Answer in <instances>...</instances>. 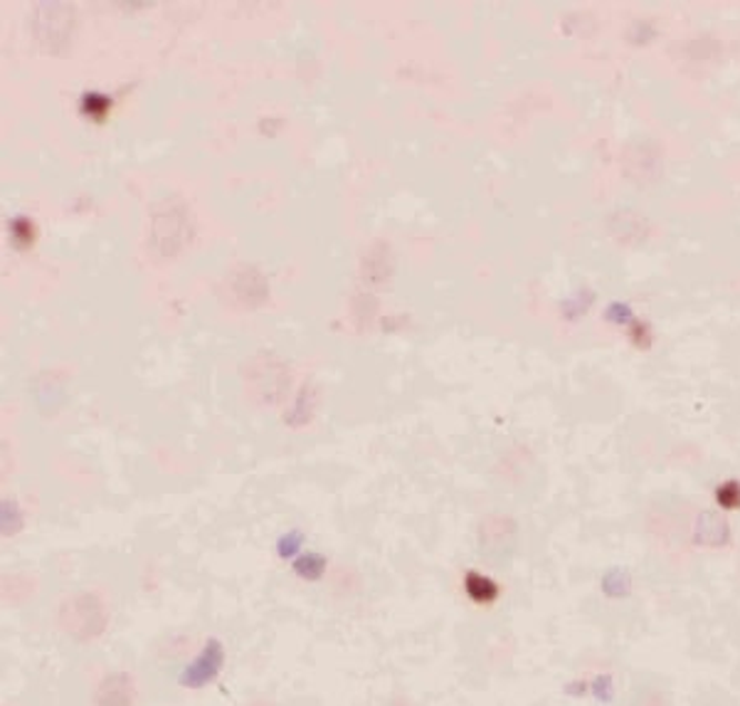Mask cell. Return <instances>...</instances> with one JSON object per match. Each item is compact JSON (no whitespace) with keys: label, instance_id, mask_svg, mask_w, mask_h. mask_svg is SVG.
I'll use <instances>...</instances> for the list:
<instances>
[{"label":"cell","instance_id":"1","mask_svg":"<svg viewBox=\"0 0 740 706\" xmlns=\"http://www.w3.org/2000/svg\"><path fill=\"white\" fill-rule=\"evenodd\" d=\"M728 538V524L718 514H703L696 522V542L703 546H721Z\"/></svg>","mask_w":740,"mask_h":706},{"label":"cell","instance_id":"2","mask_svg":"<svg viewBox=\"0 0 740 706\" xmlns=\"http://www.w3.org/2000/svg\"><path fill=\"white\" fill-rule=\"evenodd\" d=\"M632 706H669L667 694L657 687H645L637 692Z\"/></svg>","mask_w":740,"mask_h":706},{"label":"cell","instance_id":"3","mask_svg":"<svg viewBox=\"0 0 740 706\" xmlns=\"http://www.w3.org/2000/svg\"><path fill=\"white\" fill-rule=\"evenodd\" d=\"M718 504H721L723 510H736L740 504V484L736 482L723 484V487L718 490Z\"/></svg>","mask_w":740,"mask_h":706}]
</instances>
